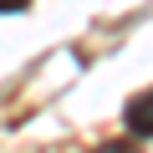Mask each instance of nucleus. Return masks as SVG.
Returning a JSON list of instances; mask_svg holds the SVG:
<instances>
[{
    "mask_svg": "<svg viewBox=\"0 0 153 153\" xmlns=\"http://www.w3.org/2000/svg\"><path fill=\"white\" fill-rule=\"evenodd\" d=\"M123 128H128L138 143H143V138H153V87H148V92H138V97L123 107Z\"/></svg>",
    "mask_w": 153,
    "mask_h": 153,
    "instance_id": "1",
    "label": "nucleus"
},
{
    "mask_svg": "<svg viewBox=\"0 0 153 153\" xmlns=\"http://www.w3.org/2000/svg\"><path fill=\"white\" fill-rule=\"evenodd\" d=\"M92 153H138V138H133V133H128V138H102Z\"/></svg>",
    "mask_w": 153,
    "mask_h": 153,
    "instance_id": "2",
    "label": "nucleus"
},
{
    "mask_svg": "<svg viewBox=\"0 0 153 153\" xmlns=\"http://www.w3.org/2000/svg\"><path fill=\"white\" fill-rule=\"evenodd\" d=\"M31 5V0H0V10H5V16H16V10H26Z\"/></svg>",
    "mask_w": 153,
    "mask_h": 153,
    "instance_id": "3",
    "label": "nucleus"
}]
</instances>
